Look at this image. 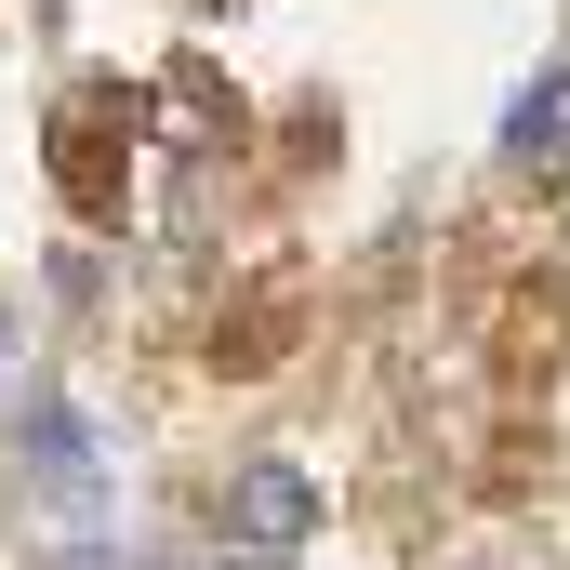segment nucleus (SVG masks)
Masks as SVG:
<instances>
[{"label": "nucleus", "mask_w": 570, "mask_h": 570, "mask_svg": "<svg viewBox=\"0 0 570 570\" xmlns=\"http://www.w3.org/2000/svg\"><path fill=\"white\" fill-rule=\"evenodd\" d=\"M27 478H40V504L67 518V544L94 558V531H107V451H94V425H80L53 385L27 399Z\"/></svg>", "instance_id": "f257e3e1"}, {"label": "nucleus", "mask_w": 570, "mask_h": 570, "mask_svg": "<svg viewBox=\"0 0 570 570\" xmlns=\"http://www.w3.org/2000/svg\"><path fill=\"white\" fill-rule=\"evenodd\" d=\"M213 518H226V544H253V558H292V544L318 531V478H305L292 451H253V464H226Z\"/></svg>", "instance_id": "f03ea898"}, {"label": "nucleus", "mask_w": 570, "mask_h": 570, "mask_svg": "<svg viewBox=\"0 0 570 570\" xmlns=\"http://www.w3.org/2000/svg\"><path fill=\"white\" fill-rule=\"evenodd\" d=\"M504 173H570V67H544L504 107Z\"/></svg>", "instance_id": "7ed1b4c3"}, {"label": "nucleus", "mask_w": 570, "mask_h": 570, "mask_svg": "<svg viewBox=\"0 0 570 570\" xmlns=\"http://www.w3.org/2000/svg\"><path fill=\"white\" fill-rule=\"evenodd\" d=\"M199 570H253V544H239V558H199Z\"/></svg>", "instance_id": "20e7f679"}]
</instances>
